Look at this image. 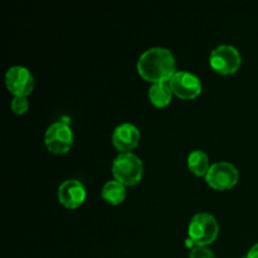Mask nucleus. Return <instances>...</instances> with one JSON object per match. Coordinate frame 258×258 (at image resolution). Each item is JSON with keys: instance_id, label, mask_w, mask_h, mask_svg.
Returning <instances> with one entry per match:
<instances>
[{"instance_id": "obj_1", "label": "nucleus", "mask_w": 258, "mask_h": 258, "mask_svg": "<svg viewBox=\"0 0 258 258\" xmlns=\"http://www.w3.org/2000/svg\"><path fill=\"white\" fill-rule=\"evenodd\" d=\"M138 72L151 83L169 82L176 72L175 58L168 48L151 47L139 57Z\"/></svg>"}, {"instance_id": "obj_2", "label": "nucleus", "mask_w": 258, "mask_h": 258, "mask_svg": "<svg viewBox=\"0 0 258 258\" xmlns=\"http://www.w3.org/2000/svg\"><path fill=\"white\" fill-rule=\"evenodd\" d=\"M143 160L134 153H120L112 161V174L125 185H135L143 178Z\"/></svg>"}, {"instance_id": "obj_3", "label": "nucleus", "mask_w": 258, "mask_h": 258, "mask_svg": "<svg viewBox=\"0 0 258 258\" xmlns=\"http://www.w3.org/2000/svg\"><path fill=\"white\" fill-rule=\"evenodd\" d=\"M219 226L216 217L207 212H201L191 217L188 233L197 246H208L218 236Z\"/></svg>"}, {"instance_id": "obj_4", "label": "nucleus", "mask_w": 258, "mask_h": 258, "mask_svg": "<svg viewBox=\"0 0 258 258\" xmlns=\"http://www.w3.org/2000/svg\"><path fill=\"white\" fill-rule=\"evenodd\" d=\"M242 63L239 50L234 45L221 44L209 54V64L221 75H232L237 72Z\"/></svg>"}, {"instance_id": "obj_5", "label": "nucleus", "mask_w": 258, "mask_h": 258, "mask_svg": "<svg viewBox=\"0 0 258 258\" xmlns=\"http://www.w3.org/2000/svg\"><path fill=\"white\" fill-rule=\"evenodd\" d=\"M239 179L238 169L228 161H217L212 164L206 180L216 190H227L237 184Z\"/></svg>"}, {"instance_id": "obj_6", "label": "nucleus", "mask_w": 258, "mask_h": 258, "mask_svg": "<svg viewBox=\"0 0 258 258\" xmlns=\"http://www.w3.org/2000/svg\"><path fill=\"white\" fill-rule=\"evenodd\" d=\"M44 143L48 150L54 154H64L73 144V131L70 125L62 121L50 123L44 134Z\"/></svg>"}, {"instance_id": "obj_7", "label": "nucleus", "mask_w": 258, "mask_h": 258, "mask_svg": "<svg viewBox=\"0 0 258 258\" xmlns=\"http://www.w3.org/2000/svg\"><path fill=\"white\" fill-rule=\"evenodd\" d=\"M168 83L173 93L183 100H193L202 92L199 77L188 71H176Z\"/></svg>"}, {"instance_id": "obj_8", "label": "nucleus", "mask_w": 258, "mask_h": 258, "mask_svg": "<svg viewBox=\"0 0 258 258\" xmlns=\"http://www.w3.org/2000/svg\"><path fill=\"white\" fill-rule=\"evenodd\" d=\"M5 85L14 96L27 97L34 87V77L27 67L15 64L5 73Z\"/></svg>"}, {"instance_id": "obj_9", "label": "nucleus", "mask_w": 258, "mask_h": 258, "mask_svg": "<svg viewBox=\"0 0 258 258\" xmlns=\"http://www.w3.org/2000/svg\"><path fill=\"white\" fill-rule=\"evenodd\" d=\"M86 188L77 179H67L58 186V201L71 209L78 208L85 202Z\"/></svg>"}, {"instance_id": "obj_10", "label": "nucleus", "mask_w": 258, "mask_h": 258, "mask_svg": "<svg viewBox=\"0 0 258 258\" xmlns=\"http://www.w3.org/2000/svg\"><path fill=\"white\" fill-rule=\"evenodd\" d=\"M140 141V130L130 122H122L112 133V144L121 153H130Z\"/></svg>"}, {"instance_id": "obj_11", "label": "nucleus", "mask_w": 258, "mask_h": 258, "mask_svg": "<svg viewBox=\"0 0 258 258\" xmlns=\"http://www.w3.org/2000/svg\"><path fill=\"white\" fill-rule=\"evenodd\" d=\"M101 194L107 203L116 206L122 203L123 199L126 198V185L116 179H112L103 184Z\"/></svg>"}, {"instance_id": "obj_12", "label": "nucleus", "mask_w": 258, "mask_h": 258, "mask_svg": "<svg viewBox=\"0 0 258 258\" xmlns=\"http://www.w3.org/2000/svg\"><path fill=\"white\" fill-rule=\"evenodd\" d=\"M171 95H173V91L168 82L153 83L149 88V98L156 107L168 106L171 101Z\"/></svg>"}, {"instance_id": "obj_13", "label": "nucleus", "mask_w": 258, "mask_h": 258, "mask_svg": "<svg viewBox=\"0 0 258 258\" xmlns=\"http://www.w3.org/2000/svg\"><path fill=\"white\" fill-rule=\"evenodd\" d=\"M188 168L197 176H206L209 168H211L208 155L199 149L193 150L188 155Z\"/></svg>"}, {"instance_id": "obj_14", "label": "nucleus", "mask_w": 258, "mask_h": 258, "mask_svg": "<svg viewBox=\"0 0 258 258\" xmlns=\"http://www.w3.org/2000/svg\"><path fill=\"white\" fill-rule=\"evenodd\" d=\"M10 107H12L13 112L18 113V115H23L29 108V102H28L25 96H14L10 102Z\"/></svg>"}, {"instance_id": "obj_15", "label": "nucleus", "mask_w": 258, "mask_h": 258, "mask_svg": "<svg viewBox=\"0 0 258 258\" xmlns=\"http://www.w3.org/2000/svg\"><path fill=\"white\" fill-rule=\"evenodd\" d=\"M189 258H216V256L207 246H196L191 248Z\"/></svg>"}, {"instance_id": "obj_16", "label": "nucleus", "mask_w": 258, "mask_h": 258, "mask_svg": "<svg viewBox=\"0 0 258 258\" xmlns=\"http://www.w3.org/2000/svg\"><path fill=\"white\" fill-rule=\"evenodd\" d=\"M243 258H258V242L249 248V251Z\"/></svg>"}]
</instances>
